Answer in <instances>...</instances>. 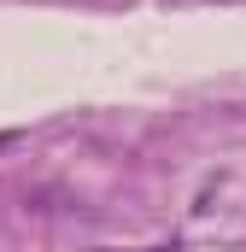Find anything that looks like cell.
I'll use <instances>...</instances> for the list:
<instances>
[{
	"mask_svg": "<svg viewBox=\"0 0 246 252\" xmlns=\"http://www.w3.org/2000/svg\"><path fill=\"white\" fill-rule=\"evenodd\" d=\"M205 6H235V0H205Z\"/></svg>",
	"mask_w": 246,
	"mask_h": 252,
	"instance_id": "obj_2",
	"label": "cell"
},
{
	"mask_svg": "<svg viewBox=\"0 0 246 252\" xmlns=\"http://www.w3.org/2000/svg\"><path fill=\"white\" fill-rule=\"evenodd\" d=\"M88 252H118V247H88ZM129 252H182V241H158V247H129Z\"/></svg>",
	"mask_w": 246,
	"mask_h": 252,
	"instance_id": "obj_1",
	"label": "cell"
}]
</instances>
